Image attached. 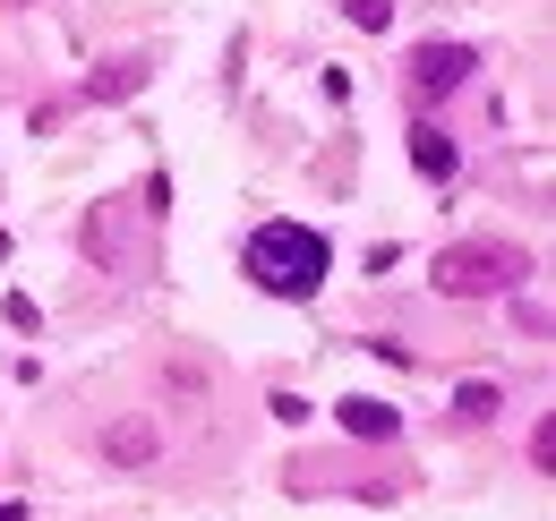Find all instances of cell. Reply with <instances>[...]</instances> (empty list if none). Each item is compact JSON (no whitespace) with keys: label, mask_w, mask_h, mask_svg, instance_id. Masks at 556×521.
<instances>
[{"label":"cell","mask_w":556,"mask_h":521,"mask_svg":"<svg viewBox=\"0 0 556 521\" xmlns=\"http://www.w3.org/2000/svg\"><path fill=\"white\" fill-rule=\"evenodd\" d=\"M240 274L266 291V300H317L326 291V274H334V240L317 231V223H257L249 240H240Z\"/></svg>","instance_id":"obj_1"},{"label":"cell","mask_w":556,"mask_h":521,"mask_svg":"<svg viewBox=\"0 0 556 521\" xmlns=\"http://www.w3.org/2000/svg\"><path fill=\"white\" fill-rule=\"evenodd\" d=\"M428 282L445 300H514L531 282V249H514V240H445L428 257Z\"/></svg>","instance_id":"obj_2"},{"label":"cell","mask_w":556,"mask_h":521,"mask_svg":"<svg viewBox=\"0 0 556 521\" xmlns=\"http://www.w3.org/2000/svg\"><path fill=\"white\" fill-rule=\"evenodd\" d=\"M471 68H480V52L471 43H412V61H403V86H412L419 103H437V94H463L471 86Z\"/></svg>","instance_id":"obj_3"},{"label":"cell","mask_w":556,"mask_h":521,"mask_svg":"<svg viewBox=\"0 0 556 521\" xmlns=\"http://www.w3.org/2000/svg\"><path fill=\"white\" fill-rule=\"evenodd\" d=\"M103 461H112V470H154V461H163V428H154L146 410L112 419V428H103Z\"/></svg>","instance_id":"obj_4"},{"label":"cell","mask_w":556,"mask_h":521,"mask_svg":"<svg viewBox=\"0 0 556 521\" xmlns=\"http://www.w3.org/2000/svg\"><path fill=\"white\" fill-rule=\"evenodd\" d=\"M334 419H343V436H368V445H394V436H403V410H394V402H377V393L334 402Z\"/></svg>","instance_id":"obj_5"},{"label":"cell","mask_w":556,"mask_h":521,"mask_svg":"<svg viewBox=\"0 0 556 521\" xmlns=\"http://www.w3.org/2000/svg\"><path fill=\"white\" fill-rule=\"evenodd\" d=\"M412 171L419 180H454L463 171V145L437 129V120H412Z\"/></svg>","instance_id":"obj_6"},{"label":"cell","mask_w":556,"mask_h":521,"mask_svg":"<svg viewBox=\"0 0 556 521\" xmlns=\"http://www.w3.org/2000/svg\"><path fill=\"white\" fill-rule=\"evenodd\" d=\"M138 86H146V61H103L86 77V103H129Z\"/></svg>","instance_id":"obj_7"},{"label":"cell","mask_w":556,"mask_h":521,"mask_svg":"<svg viewBox=\"0 0 556 521\" xmlns=\"http://www.w3.org/2000/svg\"><path fill=\"white\" fill-rule=\"evenodd\" d=\"M454 410L480 428V419H496V410H505V393H496V385H463V393H454Z\"/></svg>","instance_id":"obj_8"},{"label":"cell","mask_w":556,"mask_h":521,"mask_svg":"<svg viewBox=\"0 0 556 521\" xmlns=\"http://www.w3.org/2000/svg\"><path fill=\"white\" fill-rule=\"evenodd\" d=\"M343 17L359 35H386V26H394V0H343Z\"/></svg>","instance_id":"obj_9"},{"label":"cell","mask_w":556,"mask_h":521,"mask_svg":"<svg viewBox=\"0 0 556 521\" xmlns=\"http://www.w3.org/2000/svg\"><path fill=\"white\" fill-rule=\"evenodd\" d=\"M531 461H540V470L556 461V419H540V428H531Z\"/></svg>","instance_id":"obj_10"},{"label":"cell","mask_w":556,"mask_h":521,"mask_svg":"<svg viewBox=\"0 0 556 521\" xmlns=\"http://www.w3.org/2000/svg\"><path fill=\"white\" fill-rule=\"evenodd\" d=\"M0 521H26V505H0Z\"/></svg>","instance_id":"obj_11"},{"label":"cell","mask_w":556,"mask_h":521,"mask_svg":"<svg viewBox=\"0 0 556 521\" xmlns=\"http://www.w3.org/2000/svg\"><path fill=\"white\" fill-rule=\"evenodd\" d=\"M0 257H9V231H0Z\"/></svg>","instance_id":"obj_12"}]
</instances>
